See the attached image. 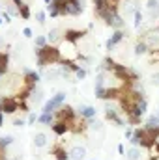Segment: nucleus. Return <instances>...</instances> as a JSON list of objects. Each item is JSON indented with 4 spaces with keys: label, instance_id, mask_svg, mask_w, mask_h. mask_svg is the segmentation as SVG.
<instances>
[{
    "label": "nucleus",
    "instance_id": "nucleus-1",
    "mask_svg": "<svg viewBox=\"0 0 159 160\" xmlns=\"http://www.w3.org/2000/svg\"><path fill=\"white\" fill-rule=\"evenodd\" d=\"M103 69L105 71H111L122 84H133L135 80H139V75L133 69H129V67L122 65L118 62H114L112 58H105L103 60Z\"/></svg>",
    "mask_w": 159,
    "mask_h": 160
},
{
    "label": "nucleus",
    "instance_id": "nucleus-2",
    "mask_svg": "<svg viewBox=\"0 0 159 160\" xmlns=\"http://www.w3.org/2000/svg\"><path fill=\"white\" fill-rule=\"evenodd\" d=\"M60 62V52L54 45H45L43 48H38V65L40 67H47Z\"/></svg>",
    "mask_w": 159,
    "mask_h": 160
},
{
    "label": "nucleus",
    "instance_id": "nucleus-3",
    "mask_svg": "<svg viewBox=\"0 0 159 160\" xmlns=\"http://www.w3.org/2000/svg\"><path fill=\"white\" fill-rule=\"evenodd\" d=\"M58 52H60V63H69V62H75L79 58V48L75 43L71 41L62 39L58 45Z\"/></svg>",
    "mask_w": 159,
    "mask_h": 160
},
{
    "label": "nucleus",
    "instance_id": "nucleus-4",
    "mask_svg": "<svg viewBox=\"0 0 159 160\" xmlns=\"http://www.w3.org/2000/svg\"><path fill=\"white\" fill-rule=\"evenodd\" d=\"M54 121H60V123H66L68 127L73 123V119H75V110L71 108V106H62V108H58L54 114Z\"/></svg>",
    "mask_w": 159,
    "mask_h": 160
},
{
    "label": "nucleus",
    "instance_id": "nucleus-5",
    "mask_svg": "<svg viewBox=\"0 0 159 160\" xmlns=\"http://www.w3.org/2000/svg\"><path fill=\"white\" fill-rule=\"evenodd\" d=\"M64 99H66V93H58V95H54L52 99H49V101L45 102V106H43V112H47V114H54V112H56V110L62 106Z\"/></svg>",
    "mask_w": 159,
    "mask_h": 160
},
{
    "label": "nucleus",
    "instance_id": "nucleus-6",
    "mask_svg": "<svg viewBox=\"0 0 159 160\" xmlns=\"http://www.w3.org/2000/svg\"><path fill=\"white\" fill-rule=\"evenodd\" d=\"M0 104H2V114H15L19 112V102L15 97H2L0 99Z\"/></svg>",
    "mask_w": 159,
    "mask_h": 160
},
{
    "label": "nucleus",
    "instance_id": "nucleus-7",
    "mask_svg": "<svg viewBox=\"0 0 159 160\" xmlns=\"http://www.w3.org/2000/svg\"><path fill=\"white\" fill-rule=\"evenodd\" d=\"M82 2L80 0H68V4H66V8L62 9V13L60 15H71V17H77L82 13Z\"/></svg>",
    "mask_w": 159,
    "mask_h": 160
},
{
    "label": "nucleus",
    "instance_id": "nucleus-8",
    "mask_svg": "<svg viewBox=\"0 0 159 160\" xmlns=\"http://www.w3.org/2000/svg\"><path fill=\"white\" fill-rule=\"evenodd\" d=\"M146 38H142V41L146 43V47L150 50H157L159 48V30H152L148 34H144Z\"/></svg>",
    "mask_w": 159,
    "mask_h": 160
},
{
    "label": "nucleus",
    "instance_id": "nucleus-9",
    "mask_svg": "<svg viewBox=\"0 0 159 160\" xmlns=\"http://www.w3.org/2000/svg\"><path fill=\"white\" fill-rule=\"evenodd\" d=\"M146 13L150 19H159V2L157 0H148L146 2Z\"/></svg>",
    "mask_w": 159,
    "mask_h": 160
},
{
    "label": "nucleus",
    "instance_id": "nucleus-10",
    "mask_svg": "<svg viewBox=\"0 0 159 160\" xmlns=\"http://www.w3.org/2000/svg\"><path fill=\"white\" fill-rule=\"evenodd\" d=\"M84 36H86V32H84V30H66L64 39H66V41H71V43H77V41L82 39Z\"/></svg>",
    "mask_w": 159,
    "mask_h": 160
},
{
    "label": "nucleus",
    "instance_id": "nucleus-11",
    "mask_svg": "<svg viewBox=\"0 0 159 160\" xmlns=\"http://www.w3.org/2000/svg\"><path fill=\"white\" fill-rule=\"evenodd\" d=\"M84 155H86V149H84V147H80V145L71 147V151H69V158H71V160H82V158H84Z\"/></svg>",
    "mask_w": 159,
    "mask_h": 160
},
{
    "label": "nucleus",
    "instance_id": "nucleus-12",
    "mask_svg": "<svg viewBox=\"0 0 159 160\" xmlns=\"http://www.w3.org/2000/svg\"><path fill=\"white\" fill-rule=\"evenodd\" d=\"M51 128H52V132H54L56 136H62V134H66V132L69 130V127H68L66 123H60V121H54V123L51 125Z\"/></svg>",
    "mask_w": 159,
    "mask_h": 160
},
{
    "label": "nucleus",
    "instance_id": "nucleus-13",
    "mask_svg": "<svg viewBox=\"0 0 159 160\" xmlns=\"http://www.w3.org/2000/svg\"><path fill=\"white\" fill-rule=\"evenodd\" d=\"M52 155H54V158H56V160H68V158H69V151H66L62 145H54Z\"/></svg>",
    "mask_w": 159,
    "mask_h": 160
},
{
    "label": "nucleus",
    "instance_id": "nucleus-14",
    "mask_svg": "<svg viewBox=\"0 0 159 160\" xmlns=\"http://www.w3.org/2000/svg\"><path fill=\"white\" fill-rule=\"evenodd\" d=\"M122 39H123V32H122V30H116V32L112 34V38L107 41V48H109V50H112V48H114V45H118Z\"/></svg>",
    "mask_w": 159,
    "mask_h": 160
},
{
    "label": "nucleus",
    "instance_id": "nucleus-15",
    "mask_svg": "<svg viewBox=\"0 0 159 160\" xmlns=\"http://www.w3.org/2000/svg\"><path fill=\"white\" fill-rule=\"evenodd\" d=\"M8 65H9V56L0 50V75H6L8 73Z\"/></svg>",
    "mask_w": 159,
    "mask_h": 160
},
{
    "label": "nucleus",
    "instance_id": "nucleus-16",
    "mask_svg": "<svg viewBox=\"0 0 159 160\" xmlns=\"http://www.w3.org/2000/svg\"><path fill=\"white\" fill-rule=\"evenodd\" d=\"M38 121H40L41 125H52V123H54V116H52V114H47V112H41Z\"/></svg>",
    "mask_w": 159,
    "mask_h": 160
},
{
    "label": "nucleus",
    "instance_id": "nucleus-17",
    "mask_svg": "<svg viewBox=\"0 0 159 160\" xmlns=\"http://www.w3.org/2000/svg\"><path fill=\"white\" fill-rule=\"evenodd\" d=\"M80 116H82L84 119H92V118L96 116V110H94L92 106H80Z\"/></svg>",
    "mask_w": 159,
    "mask_h": 160
},
{
    "label": "nucleus",
    "instance_id": "nucleus-18",
    "mask_svg": "<svg viewBox=\"0 0 159 160\" xmlns=\"http://www.w3.org/2000/svg\"><path fill=\"white\" fill-rule=\"evenodd\" d=\"M25 80H26V82H30V84H38V82H40V77H38V73H34V71L26 69V71H25Z\"/></svg>",
    "mask_w": 159,
    "mask_h": 160
},
{
    "label": "nucleus",
    "instance_id": "nucleus-19",
    "mask_svg": "<svg viewBox=\"0 0 159 160\" xmlns=\"http://www.w3.org/2000/svg\"><path fill=\"white\" fill-rule=\"evenodd\" d=\"M45 143H47V136H45V134L40 132V134L34 136V145H36V147H43Z\"/></svg>",
    "mask_w": 159,
    "mask_h": 160
},
{
    "label": "nucleus",
    "instance_id": "nucleus-20",
    "mask_svg": "<svg viewBox=\"0 0 159 160\" xmlns=\"http://www.w3.org/2000/svg\"><path fill=\"white\" fill-rule=\"evenodd\" d=\"M49 43H51V45L60 43V32H58V30H51V32H49Z\"/></svg>",
    "mask_w": 159,
    "mask_h": 160
},
{
    "label": "nucleus",
    "instance_id": "nucleus-21",
    "mask_svg": "<svg viewBox=\"0 0 159 160\" xmlns=\"http://www.w3.org/2000/svg\"><path fill=\"white\" fill-rule=\"evenodd\" d=\"M148 50H150V48L146 47V43H144L142 39H140L139 43H137V50H135L137 54H144V52H148Z\"/></svg>",
    "mask_w": 159,
    "mask_h": 160
},
{
    "label": "nucleus",
    "instance_id": "nucleus-22",
    "mask_svg": "<svg viewBox=\"0 0 159 160\" xmlns=\"http://www.w3.org/2000/svg\"><path fill=\"white\" fill-rule=\"evenodd\" d=\"M19 17H23V19H28L30 17V8L25 4L23 8H19Z\"/></svg>",
    "mask_w": 159,
    "mask_h": 160
},
{
    "label": "nucleus",
    "instance_id": "nucleus-23",
    "mask_svg": "<svg viewBox=\"0 0 159 160\" xmlns=\"http://www.w3.org/2000/svg\"><path fill=\"white\" fill-rule=\"evenodd\" d=\"M133 22H135V26H140L142 24V13H140V9H135V13H133Z\"/></svg>",
    "mask_w": 159,
    "mask_h": 160
},
{
    "label": "nucleus",
    "instance_id": "nucleus-24",
    "mask_svg": "<svg viewBox=\"0 0 159 160\" xmlns=\"http://www.w3.org/2000/svg\"><path fill=\"white\" fill-rule=\"evenodd\" d=\"M127 157H129V160H139V157H140V153H139V149H129L127 151Z\"/></svg>",
    "mask_w": 159,
    "mask_h": 160
},
{
    "label": "nucleus",
    "instance_id": "nucleus-25",
    "mask_svg": "<svg viewBox=\"0 0 159 160\" xmlns=\"http://www.w3.org/2000/svg\"><path fill=\"white\" fill-rule=\"evenodd\" d=\"M11 142H13V138H9V136H4V138H0V147H2V149H6V147L11 143Z\"/></svg>",
    "mask_w": 159,
    "mask_h": 160
},
{
    "label": "nucleus",
    "instance_id": "nucleus-26",
    "mask_svg": "<svg viewBox=\"0 0 159 160\" xmlns=\"http://www.w3.org/2000/svg\"><path fill=\"white\" fill-rule=\"evenodd\" d=\"M105 4H107V0H94V6H96V11H101V9L105 8Z\"/></svg>",
    "mask_w": 159,
    "mask_h": 160
},
{
    "label": "nucleus",
    "instance_id": "nucleus-27",
    "mask_svg": "<svg viewBox=\"0 0 159 160\" xmlns=\"http://www.w3.org/2000/svg\"><path fill=\"white\" fill-rule=\"evenodd\" d=\"M45 45H47V38H45V36H40V38L36 39V47H38V48H43Z\"/></svg>",
    "mask_w": 159,
    "mask_h": 160
},
{
    "label": "nucleus",
    "instance_id": "nucleus-28",
    "mask_svg": "<svg viewBox=\"0 0 159 160\" xmlns=\"http://www.w3.org/2000/svg\"><path fill=\"white\" fill-rule=\"evenodd\" d=\"M36 19H38L40 24H43V22H45V11H38V13H36Z\"/></svg>",
    "mask_w": 159,
    "mask_h": 160
},
{
    "label": "nucleus",
    "instance_id": "nucleus-29",
    "mask_svg": "<svg viewBox=\"0 0 159 160\" xmlns=\"http://www.w3.org/2000/svg\"><path fill=\"white\" fill-rule=\"evenodd\" d=\"M75 75H77V78H79V80L86 78V71H84V69H77V71H75Z\"/></svg>",
    "mask_w": 159,
    "mask_h": 160
},
{
    "label": "nucleus",
    "instance_id": "nucleus-30",
    "mask_svg": "<svg viewBox=\"0 0 159 160\" xmlns=\"http://www.w3.org/2000/svg\"><path fill=\"white\" fill-rule=\"evenodd\" d=\"M23 36H25V38H32V30H30V28H25V30H23Z\"/></svg>",
    "mask_w": 159,
    "mask_h": 160
},
{
    "label": "nucleus",
    "instance_id": "nucleus-31",
    "mask_svg": "<svg viewBox=\"0 0 159 160\" xmlns=\"http://www.w3.org/2000/svg\"><path fill=\"white\" fill-rule=\"evenodd\" d=\"M11 2H13V4H15V8H17V9H19V8H23V6H25V2H23V0H11Z\"/></svg>",
    "mask_w": 159,
    "mask_h": 160
},
{
    "label": "nucleus",
    "instance_id": "nucleus-32",
    "mask_svg": "<svg viewBox=\"0 0 159 160\" xmlns=\"http://www.w3.org/2000/svg\"><path fill=\"white\" fill-rule=\"evenodd\" d=\"M38 119V118H36V116H34V114H30V118H28V123H30V125H32V123H34V121Z\"/></svg>",
    "mask_w": 159,
    "mask_h": 160
},
{
    "label": "nucleus",
    "instance_id": "nucleus-33",
    "mask_svg": "<svg viewBox=\"0 0 159 160\" xmlns=\"http://www.w3.org/2000/svg\"><path fill=\"white\" fill-rule=\"evenodd\" d=\"M0 125H2V112H0Z\"/></svg>",
    "mask_w": 159,
    "mask_h": 160
},
{
    "label": "nucleus",
    "instance_id": "nucleus-34",
    "mask_svg": "<svg viewBox=\"0 0 159 160\" xmlns=\"http://www.w3.org/2000/svg\"><path fill=\"white\" fill-rule=\"evenodd\" d=\"M112 2H120V0H112Z\"/></svg>",
    "mask_w": 159,
    "mask_h": 160
},
{
    "label": "nucleus",
    "instance_id": "nucleus-35",
    "mask_svg": "<svg viewBox=\"0 0 159 160\" xmlns=\"http://www.w3.org/2000/svg\"><path fill=\"white\" fill-rule=\"evenodd\" d=\"M157 30H159V26H157Z\"/></svg>",
    "mask_w": 159,
    "mask_h": 160
},
{
    "label": "nucleus",
    "instance_id": "nucleus-36",
    "mask_svg": "<svg viewBox=\"0 0 159 160\" xmlns=\"http://www.w3.org/2000/svg\"><path fill=\"white\" fill-rule=\"evenodd\" d=\"M68 160H71V158H68Z\"/></svg>",
    "mask_w": 159,
    "mask_h": 160
}]
</instances>
